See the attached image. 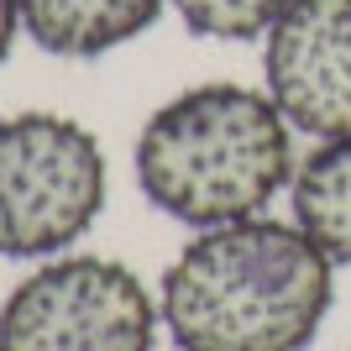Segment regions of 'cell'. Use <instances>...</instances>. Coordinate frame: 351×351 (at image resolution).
<instances>
[{"instance_id": "1", "label": "cell", "mask_w": 351, "mask_h": 351, "mask_svg": "<svg viewBox=\"0 0 351 351\" xmlns=\"http://www.w3.org/2000/svg\"><path fill=\"white\" fill-rule=\"evenodd\" d=\"M330 267L289 220L210 226L162 273V320L184 351H304L336 299Z\"/></svg>"}, {"instance_id": "2", "label": "cell", "mask_w": 351, "mask_h": 351, "mask_svg": "<svg viewBox=\"0 0 351 351\" xmlns=\"http://www.w3.org/2000/svg\"><path fill=\"white\" fill-rule=\"evenodd\" d=\"M289 121L247 84H194L152 110L136 136V184L178 226L210 231L263 215L293 184Z\"/></svg>"}, {"instance_id": "3", "label": "cell", "mask_w": 351, "mask_h": 351, "mask_svg": "<svg viewBox=\"0 0 351 351\" xmlns=\"http://www.w3.org/2000/svg\"><path fill=\"white\" fill-rule=\"evenodd\" d=\"M105 210V152L53 110L0 121V257H53Z\"/></svg>"}, {"instance_id": "4", "label": "cell", "mask_w": 351, "mask_h": 351, "mask_svg": "<svg viewBox=\"0 0 351 351\" xmlns=\"http://www.w3.org/2000/svg\"><path fill=\"white\" fill-rule=\"evenodd\" d=\"M158 304L126 263L58 257L16 283L0 351H152Z\"/></svg>"}, {"instance_id": "5", "label": "cell", "mask_w": 351, "mask_h": 351, "mask_svg": "<svg viewBox=\"0 0 351 351\" xmlns=\"http://www.w3.org/2000/svg\"><path fill=\"white\" fill-rule=\"evenodd\" d=\"M263 73L293 132L351 136V0H293L267 27Z\"/></svg>"}, {"instance_id": "6", "label": "cell", "mask_w": 351, "mask_h": 351, "mask_svg": "<svg viewBox=\"0 0 351 351\" xmlns=\"http://www.w3.org/2000/svg\"><path fill=\"white\" fill-rule=\"evenodd\" d=\"M162 5L168 0H21V32L58 58H100L142 37Z\"/></svg>"}, {"instance_id": "7", "label": "cell", "mask_w": 351, "mask_h": 351, "mask_svg": "<svg viewBox=\"0 0 351 351\" xmlns=\"http://www.w3.org/2000/svg\"><path fill=\"white\" fill-rule=\"evenodd\" d=\"M293 226L336 267H351V136H330L293 168Z\"/></svg>"}, {"instance_id": "8", "label": "cell", "mask_w": 351, "mask_h": 351, "mask_svg": "<svg viewBox=\"0 0 351 351\" xmlns=\"http://www.w3.org/2000/svg\"><path fill=\"white\" fill-rule=\"evenodd\" d=\"M293 0H173L184 27L194 37H215V43H247L267 37V27L289 11Z\"/></svg>"}, {"instance_id": "9", "label": "cell", "mask_w": 351, "mask_h": 351, "mask_svg": "<svg viewBox=\"0 0 351 351\" xmlns=\"http://www.w3.org/2000/svg\"><path fill=\"white\" fill-rule=\"evenodd\" d=\"M16 32H21V0H0V63L16 47Z\"/></svg>"}]
</instances>
